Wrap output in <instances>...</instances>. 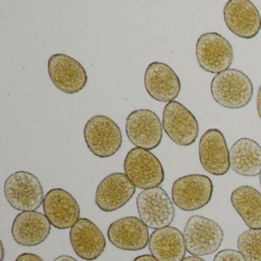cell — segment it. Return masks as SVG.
<instances>
[{"label":"cell","instance_id":"1","mask_svg":"<svg viewBox=\"0 0 261 261\" xmlns=\"http://www.w3.org/2000/svg\"><path fill=\"white\" fill-rule=\"evenodd\" d=\"M211 92L214 100L221 106L240 109L250 103L253 88L247 74L239 70L228 69L214 77Z\"/></svg>","mask_w":261,"mask_h":261},{"label":"cell","instance_id":"2","mask_svg":"<svg viewBox=\"0 0 261 261\" xmlns=\"http://www.w3.org/2000/svg\"><path fill=\"white\" fill-rule=\"evenodd\" d=\"M4 194L9 204L22 212H36L45 198L39 178L25 171L14 172L7 178Z\"/></svg>","mask_w":261,"mask_h":261},{"label":"cell","instance_id":"3","mask_svg":"<svg viewBox=\"0 0 261 261\" xmlns=\"http://www.w3.org/2000/svg\"><path fill=\"white\" fill-rule=\"evenodd\" d=\"M84 137L89 150L100 158H108L115 155L123 143L118 125L103 115L94 116L87 122Z\"/></svg>","mask_w":261,"mask_h":261},{"label":"cell","instance_id":"4","mask_svg":"<svg viewBox=\"0 0 261 261\" xmlns=\"http://www.w3.org/2000/svg\"><path fill=\"white\" fill-rule=\"evenodd\" d=\"M186 250L193 256H206L215 253L221 247L224 232L218 223L199 215L188 220L184 229Z\"/></svg>","mask_w":261,"mask_h":261},{"label":"cell","instance_id":"5","mask_svg":"<svg viewBox=\"0 0 261 261\" xmlns=\"http://www.w3.org/2000/svg\"><path fill=\"white\" fill-rule=\"evenodd\" d=\"M125 174L139 189L159 187L165 179V172L159 159L152 152L141 148L129 151L124 163Z\"/></svg>","mask_w":261,"mask_h":261},{"label":"cell","instance_id":"6","mask_svg":"<svg viewBox=\"0 0 261 261\" xmlns=\"http://www.w3.org/2000/svg\"><path fill=\"white\" fill-rule=\"evenodd\" d=\"M213 190V183L207 175H185L173 183L172 201L181 210L194 212L202 208L210 202Z\"/></svg>","mask_w":261,"mask_h":261},{"label":"cell","instance_id":"7","mask_svg":"<svg viewBox=\"0 0 261 261\" xmlns=\"http://www.w3.org/2000/svg\"><path fill=\"white\" fill-rule=\"evenodd\" d=\"M137 207L140 219L149 228L169 227L175 216L172 200L161 187L146 189L139 194Z\"/></svg>","mask_w":261,"mask_h":261},{"label":"cell","instance_id":"8","mask_svg":"<svg viewBox=\"0 0 261 261\" xmlns=\"http://www.w3.org/2000/svg\"><path fill=\"white\" fill-rule=\"evenodd\" d=\"M197 61L204 71L219 74L229 69L233 60L230 42L216 33L201 35L196 44Z\"/></svg>","mask_w":261,"mask_h":261},{"label":"cell","instance_id":"9","mask_svg":"<svg viewBox=\"0 0 261 261\" xmlns=\"http://www.w3.org/2000/svg\"><path fill=\"white\" fill-rule=\"evenodd\" d=\"M163 127L175 144L188 146L198 138L199 126L195 116L179 102H169L163 114Z\"/></svg>","mask_w":261,"mask_h":261},{"label":"cell","instance_id":"10","mask_svg":"<svg viewBox=\"0 0 261 261\" xmlns=\"http://www.w3.org/2000/svg\"><path fill=\"white\" fill-rule=\"evenodd\" d=\"M126 133L129 141L137 148L152 150L163 140V126L158 116L148 109L133 111L128 115Z\"/></svg>","mask_w":261,"mask_h":261},{"label":"cell","instance_id":"11","mask_svg":"<svg viewBox=\"0 0 261 261\" xmlns=\"http://www.w3.org/2000/svg\"><path fill=\"white\" fill-rule=\"evenodd\" d=\"M48 71L53 85L65 94L80 92L88 82V74L83 65L76 59L62 53L49 58Z\"/></svg>","mask_w":261,"mask_h":261},{"label":"cell","instance_id":"12","mask_svg":"<svg viewBox=\"0 0 261 261\" xmlns=\"http://www.w3.org/2000/svg\"><path fill=\"white\" fill-rule=\"evenodd\" d=\"M200 163L203 169L214 175H224L230 167V152L224 134L218 129H209L200 139Z\"/></svg>","mask_w":261,"mask_h":261},{"label":"cell","instance_id":"13","mask_svg":"<svg viewBox=\"0 0 261 261\" xmlns=\"http://www.w3.org/2000/svg\"><path fill=\"white\" fill-rule=\"evenodd\" d=\"M224 19L230 31L242 39H253L261 29L259 11L248 0L228 1L224 8Z\"/></svg>","mask_w":261,"mask_h":261},{"label":"cell","instance_id":"14","mask_svg":"<svg viewBox=\"0 0 261 261\" xmlns=\"http://www.w3.org/2000/svg\"><path fill=\"white\" fill-rule=\"evenodd\" d=\"M43 210L45 216L56 228H71L80 219L79 203L70 192L62 189H51L45 196Z\"/></svg>","mask_w":261,"mask_h":261},{"label":"cell","instance_id":"15","mask_svg":"<svg viewBox=\"0 0 261 261\" xmlns=\"http://www.w3.org/2000/svg\"><path fill=\"white\" fill-rule=\"evenodd\" d=\"M135 192L136 186L126 174L112 173L97 186L96 204L103 212H115L129 202Z\"/></svg>","mask_w":261,"mask_h":261},{"label":"cell","instance_id":"16","mask_svg":"<svg viewBox=\"0 0 261 261\" xmlns=\"http://www.w3.org/2000/svg\"><path fill=\"white\" fill-rule=\"evenodd\" d=\"M144 85L152 98L163 103L174 101L181 91L179 77L169 65L162 62H152L148 65Z\"/></svg>","mask_w":261,"mask_h":261},{"label":"cell","instance_id":"17","mask_svg":"<svg viewBox=\"0 0 261 261\" xmlns=\"http://www.w3.org/2000/svg\"><path fill=\"white\" fill-rule=\"evenodd\" d=\"M147 226L135 216L114 221L108 230L111 244L120 250L138 251L146 248L149 241Z\"/></svg>","mask_w":261,"mask_h":261},{"label":"cell","instance_id":"18","mask_svg":"<svg viewBox=\"0 0 261 261\" xmlns=\"http://www.w3.org/2000/svg\"><path fill=\"white\" fill-rule=\"evenodd\" d=\"M70 241L76 254L89 261L97 259L107 245L100 229L88 218H80L71 227Z\"/></svg>","mask_w":261,"mask_h":261},{"label":"cell","instance_id":"19","mask_svg":"<svg viewBox=\"0 0 261 261\" xmlns=\"http://www.w3.org/2000/svg\"><path fill=\"white\" fill-rule=\"evenodd\" d=\"M51 225L45 215L40 212H22L13 221L12 235L19 245L34 247L47 239Z\"/></svg>","mask_w":261,"mask_h":261},{"label":"cell","instance_id":"20","mask_svg":"<svg viewBox=\"0 0 261 261\" xmlns=\"http://www.w3.org/2000/svg\"><path fill=\"white\" fill-rule=\"evenodd\" d=\"M149 248L158 261H182L186 253L184 236L176 227L170 226L152 232Z\"/></svg>","mask_w":261,"mask_h":261},{"label":"cell","instance_id":"21","mask_svg":"<svg viewBox=\"0 0 261 261\" xmlns=\"http://www.w3.org/2000/svg\"><path fill=\"white\" fill-rule=\"evenodd\" d=\"M230 168L239 175H260L261 146L251 139H240L230 148Z\"/></svg>","mask_w":261,"mask_h":261},{"label":"cell","instance_id":"22","mask_svg":"<svg viewBox=\"0 0 261 261\" xmlns=\"http://www.w3.org/2000/svg\"><path fill=\"white\" fill-rule=\"evenodd\" d=\"M230 201L249 228L261 230V194L256 189L248 186L237 188Z\"/></svg>","mask_w":261,"mask_h":261},{"label":"cell","instance_id":"23","mask_svg":"<svg viewBox=\"0 0 261 261\" xmlns=\"http://www.w3.org/2000/svg\"><path fill=\"white\" fill-rule=\"evenodd\" d=\"M237 244L246 261H261V230H245L238 237Z\"/></svg>","mask_w":261,"mask_h":261},{"label":"cell","instance_id":"24","mask_svg":"<svg viewBox=\"0 0 261 261\" xmlns=\"http://www.w3.org/2000/svg\"><path fill=\"white\" fill-rule=\"evenodd\" d=\"M213 261H246V259L238 250L225 249L218 252Z\"/></svg>","mask_w":261,"mask_h":261},{"label":"cell","instance_id":"25","mask_svg":"<svg viewBox=\"0 0 261 261\" xmlns=\"http://www.w3.org/2000/svg\"><path fill=\"white\" fill-rule=\"evenodd\" d=\"M16 261H45L42 257L34 253H24L16 258Z\"/></svg>","mask_w":261,"mask_h":261},{"label":"cell","instance_id":"26","mask_svg":"<svg viewBox=\"0 0 261 261\" xmlns=\"http://www.w3.org/2000/svg\"><path fill=\"white\" fill-rule=\"evenodd\" d=\"M134 261H158L152 255L144 254L137 256Z\"/></svg>","mask_w":261,"mask_h":261},{"label":"cell","instance_id":"27","mask_svg":"<svg viewBox=\"0 0 261 261\" xmlns=\"http://www.w3.org/2000/svg\"><path fill=\"white\" fill-rule=\"evenodd\" d=\"M256 108H257L258 115L261 119V86L258 91L257 100H256Z\"/></svg>","mask_w":261,"mask_h":261},{"label":"cell","instance_id":"28","mask_svg":"<svg viewBox=\"0 0 261 261\" xmlns=\"http://www.w3.org/2000/svg\"><path fill=\"white\" fill-rule=\"evenodd\" d=\"M54 261H77L75 258L72 257L71 256H68V255H62V256H59V257L56 258Z\"/></svg>","mask_w":261,"mask_h":261},{"label":"cell","instance_id":"29","mask_svg":"<svg viewBox=\"0 0 261 261\" xmlns=\"http://www.w3.org/2000/svg\"><path fill=\"white\" fill-rule=\"evenodd\" d=\"M182 261H205V260H204V259H203L202 258L199 257V256H187V257H185L184 259H182Z\"/></svg>","mask_w":261,"mask_h":261},{"label":"cell","instance_id":"30","mask_svg":"<svg viewBox=\"0 0 261 261\" xmlns=\"http://www.w3.org/2000/svg\"><path fill=\"white\" fill-rule=\"evenodd\" d=\"M1 249H2V256H1V261H3L4 259V247L3 243H1Z\"/></svg>","mask_w":261,"mask_h":261},{"label":"cell","instance_id":"31","mask_svg":"<svg viewBox=\"0 0 261 261\" xmlns=\"http://www.w3.org/2000/svg\"><path fill=\"white\" fill-rule=\"evenodd\" d=\"M259 183H260V187H261V173L259 175Z\"/></svg>","mask_w":261,"mask_h":261}]
</instances>
